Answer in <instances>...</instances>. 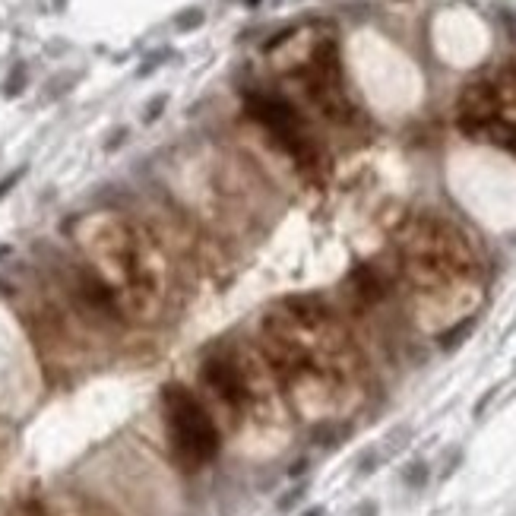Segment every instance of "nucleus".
Segmentation results:
<instances>
[{
	"instance_id": "obj_1",
	"label": "nucleus",
	"mask_w": 516,
	"mask_h": 516,
	"mask_svg": "<svg viewBox=\"0 0 516 516\" xmlns=\"http://www.w3.org/2000/svg\"><path fill=\"white\" fill-rule=\"evenodd\" d=\"M165 415L174 456L187 469L206 466L219 453V427L203 409V402L184 386H165Z\"/></svg>"
},
{
	"instance_id": "obj_2",
	"label": "nucleus",
	"mask_w": 516,
	"mask_h": 516,
	"mask_svg": "<svg viewBox=\"0 0 516 516\" xmlns=\"http://www.w3.org/2000/svg\"><path fill=\"white\" fill-rule=\"evenodd\" d=\"M247 111L257 117V121L272 133V137L288 149V156H295L301 165L314 162V143L304 130L301 117L285 99H276V95H260V92H250L247 95Z\"/></svg>"
},
{
	"instance_id": "obj_3",
	"label": "nucleus",
	"mask_w": 516,
	"mask_h": 516,
	"mask_svg": "<svg viewBox=\"0 0 516 516\" xmlns=\"http://www.w3.org/2000/svg\"><path fill=\"white\" fill-rule=\"evenodd\" d=\"M203 384L213 390L215 396H219L225 406H231V409H244L247 402V384H244V374L238 371V364L228 358H222V355H215V358H209L203 364Z\"/></svg>"
},
{
	"instance_id": "obj_4",
	"label": "nucleus",
	"mask_w": 516,
	"mask_h": 516,
	"mask_svg": "<svg viewBox=\"0 0 516 516\" xmlns=\"http://www.w3.org/2000/svg\"><path fill=\"white\" fill-rule=\"evenodd\" d=\"M349 282H352V288H355V295L361 298L364 304H377V301H384L386 298V292H390V285H386V279L380 276L374 266H355L352 270V276H349Z\"/></svg>"
},
{
	"instance_id": "obj_5",
	"label": "nucleus",
	"mask_w": 516,
	"mask_h": 516,
	"mask_svg": "<svg viewBox=\"0 0 516 516\" xmlns=\"http://www.w3.org/2000/svg\"><path fill=\"white\" fill-rule=\"evenodd\" d=\"M478 137H484L497 149H507V152H513V156H516V121H510V117L497 115V117H491V121H484L482 130H478Z\"/></svg>"
},
{
	"instance_id": "obj_6",
	"label": "nucleus",
	"mask_w": 516,
	"mask_h": 516,
	"mask_svg": "<svg viewBox=\"0 0 516 516\" xmlns=\"http://www.w3.org/2000/svg\"><path fill=\"white\" fill-rule=\"evenodd\" d=\"M472 329H476V317L459 320V323H453V327L441 336V345H443V349H456V345L462 342V339H466L469 333H472Z\"/></svg>"
},
{
	"instance_id": "obj_7",
	"label": "nucleus",
	"mask_w": 516,
	"mask_h": 516,
	"mask_svg": "<svg viewBox=\"0 0 516 516\" xmlns=\"http://www.w3.org/2000/svg\"><path fill=\"white\" fill-rule=\"evenodd\" d=\"M402 478H406V484H409V488H421V484L427 482V466L421 462V459H415V462H412V466L402 472Z\"/></svg>"
},
{
	"instance_id": "obj_8",
	"label": "nucleus",
	"mask_w": 516,
	"mask_h": 516,
	"mask_svg": "<svg viewBox=\"0 0 516 516\" xmlns=\"http://www.w3.org/2000/svg\"><path fill=\"white\" fill-rule=\"evenodd\" d=\"M200 23H203V13L194 10V13H187V16L180 19V29H190V25H200Z\"/></svg>"
},
{
	"instance_id": "obj_9",
	"label": "nucleus",
	"mask_w": 516,
	"mask_h": 516,
	"mask_svg": "<svg viewBox=\"0 0 516 516\" xmlns=\"http://www.w3.org/2000/svg\"><path fill=\"white\" fill-rule=\"evenodd\" d=\"M19 178H23V172H16V174H10V178L7 180H3V184H0V197H3V194H7V190L10 187H13V184H16V180Z\"/></svg>"
},
{
	"instance_id": "obj_10",
	"label": "nucleus",
	"mask_w": 516,
	"mask_h": 516,
	"mask_svg": "<svg viewBox=\"0 0 516 516\" xmlns=\"http://www.w3.org/2000/svg\"><path fill=\"white\" fill-rule=\"evenodd\" d=\"M304 516H323V510H320V507H314V510H307V513H304Z\"/></svg>"
}]
</instances>
